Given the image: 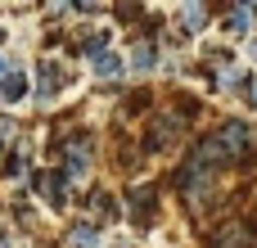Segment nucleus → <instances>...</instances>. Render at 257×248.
<instances>
[{
  "label": "nucleus",
  "instance_id": "13",
  "mask_svg": "<svg viewBox=\"0 0 257 248\" xmlns=\"http://www.w3.org/2000/svg\"><path fill=\"white\" fill-rule=\"evenodd\" d=\"M23 163H27V145H18V149L9 154V163H5V176H18V172H23Z\"/></svg>",
  "mask_w": 257,
  "mask_h": 248
},
{
  "label": "nucleus",
  "instance_id": "3",
  "mask_svg": "<svg viewBox=\"0 0 257 248\" xmlns=\"http://www.w3.org/2000/svg\"><path fill=\"white\" fill-rule=\"evenodd\" d=\"M217 248H257V226L253 221H226L221 230H217Z\"/></svg>",
  "mask_w": 257,
  "mask_h": 248
},
{
  "label": "nucleus",
  "instance_id": "5",
  "mask_svg": "<svg viewBox=\"0 0 257 248\" xmlns=\"http://www.w3.org/2000/svg\"><path fill=\"white\" fill-rule=\"evenodd\" d=\"M154 203H158V194H154L149 185H136V190H131V217H136L140 230L154 221Z\"/></svg>",
  "mask_w": 257,
  "mask_h": 248
},
{
  "label": "nucleus",
  "instance_id": "14",
  "mask_svg": "<svg viewBox=\"0 0 257 248\" xmlns=\"http://www.w3.org/2000/svg\"><path fill=\"white\" fill-rule=\"evenodd\" d=\"M9 72H14V63H9V59L0 54V77H9Z\"/></svg>",
  "mask_w": 257,
  "mask_h": 248
},
{
  "label": "nucleus",
  "instance_id": "12",
  "mask_svg": "<svg viewBox=\"0 0 257 248\" xmlns=\"http://www.w3.org/2000/svg\"><path fill=\"white\" fill-rule=\"evenodd\" d=\"M181 18H185V32H203V27H208V23H203V18H208V9H203V5H185V9H181Z\"/></svg>",
  "mask_w": 257,
  "mask_h": 248
},
{
  "label": "nucleus",
  "instance_id": "11",
  "mask_svg": "<svg viewBox=\"0 0 257 248\" xmlns=\"http://www.w3.org/2000/svg\"><path fill=\"white\" fill-rule=\"evenodd\" d=\"M90 208H95V217H99V221H108V217H122L117 199H113V194H104V190H99V194L90 199Z\"/></svg>",
  "mask_w": 257,
  "mask_h": 248
},
{
  "label": "nucleus",
  "instance_id": "1",
  "mask_svg": "<svg viewBox=\"0 0 257 248\" xmlns=\"http://www.w3.org/2000/svg\"><path fill=\"white\" fill-rule=\"evenodd\" d=\"M185 113H190V104H185V108L176 104V108L158 113V117L149 122V131H145V149H149V154H158L163 145H172V140L181 136V127H185Z\"/></svg>",
  "mask_w": 257,
  "mask_h": 248
},
{
  "label": "nucleus",
  "instance_id": "6",
  "mask_svg": "<svg viewBox=\"0 0 257 248\" xmlns=\"http://www.w3.org/2000/svg\"><path fill=\"white\" fill-rule=\"evenodd\" d=\"M27 95V77L14 68L9 77H0V104H14V99H23Z\"/></svg>",
  "mask_w": 257,
  "mask_h": 248
},
{
  "label": "nucleus",
  "instance_id": "4",
  "mask_svg": "<svg viewBox=\"0 0 257 248\" xmlns=\"http://www.w3.org/2000/svg\"><path fill=\"white\" fill-rule=\"evenodd\" d=\"M59 90H63V72H59L50 59H41V68H36V99H41V104H50Z\"/></svg>",
  "mask_w": 257,
  "mask_h": 248
},
{
  "label": "nucleus",
  "instance_id": "8",
  "mask_svg": "<svg viewBox=\"0 0 257 248\" xmlns=\"http://www.w3.org/2000/svg\"><path fill=\"white\" fill-rule=\"evenodd\" d=\"M68 239H72V248H104V239H99V230H95V226H72V230H68Z\"/></svg>",
  "mask_w": 257,
  "mask_h": 248
},
{
  "label": "nucleus",
  "instance_id": "2",
  "mask_svg": "<svg viewBox=\"0 0 257 248\" xmlns=\"http://www.w3.org/2000/svg\"><path fill=\"white\" fill-rule=\"evenodd\" d=\"M217 136H221V145H226V154H230L235 167H244V163L257 158V140H253V131H248L244 122H221Z\"/></svg>",
  "mask_w": 257,
  "mask_h": 248
},
{
  "label": "nucleus",
  "instance_id": "9",
  "mask_svg": "<svg viewBox=\"0 0 257 248\" xmlns=\"http://www.w3.org/2000/svg\"><path fill=\"white\" fill-rule=\"evenodd\" d=\"M248 18H253V5H235V9H230V14H226V27H230V32H235V36H244V32H248V27H253V23H248Z\"/></svg>",
  "mask_w": 257,
  "mask_h": 248
},
{
  "label": "nucleus",
  "instance_id": "10",
  "mask_svg": "<svg viewBox=\"0 0 257 248\" xmlns=\"http://www.w3.org/2000/svg\"><path fill=\"white\" fill-rule=\"evenodd\" d=\"M122 68H126L122 54H113V50H99V54H95V72H99V77H117Z\"/></svg>",
  "mask_w": 257,
  "mask_h": 248
},
{
  "label": "nucleus",
  "instance_id": "7",
  "mask_svg": "<svg viewBox=\"0 0 257 248\" xmlns=\"http://www.w3.org/2000/svg\"><path fill=\"white\" fill-rule=\"evenodd\" d=\"M136 72H149L154 63H158V50H154V41H136V50H131V59H126Z\"/></svg>",
  "mask_w": 257,
  "mask_h": 248
}]
</instances>
